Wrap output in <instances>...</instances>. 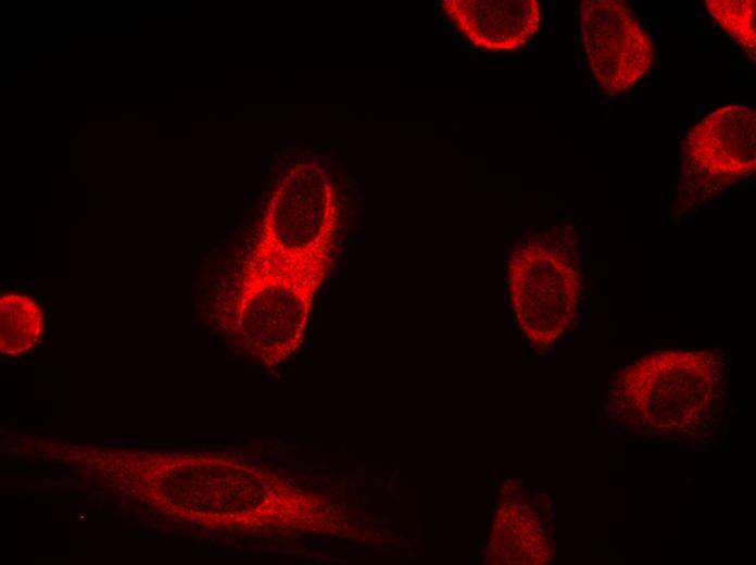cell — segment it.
Wrapping results in <instances>:
<instances>
[{"instance_id":"obj_3","label":"cell","mask_w":756,"mask_h":565,"mask_svg":"<svg viewBox=\"0 0 756 565\" xmlns=\"http://www.w3.org/2000/svg\"><path fill=\"white\" fill-rule=\"evenodd\" d=\"M684 152L691 170L703 178L724 180L754 173L755 111L742 105L714 111L690 130Z\"/></svg>"},{"instance_id":"obj_6","label":"cell","mask_w":756,"mask_h":565,"mask_svg":"<svg viewBox=\"0 0 756 565\" xmlns=\"http://www.w3.org/2000/svg\"><path fill=\"white\" fill-rule=\"evenodd\" d=\"M714 20L755 59V0H707Z\"/></svg>"},{"instance_id":"obj_1","label":"cell","mask_w":756,"mask_h":565,"mask_svg":"<svg viewBox=\"0 0 756 565\" xmlns=\"http://www.w3.org/2000/svg\"><path fill=\"white\" fill-rule=\"evenodd\" d=\"M508 297L516 319L538 346H549L579 312L582 273L572 229L547 230L522 239L507 266Z\"/></svg>"},{"instance_id":"obj_4","label":"cell","mask_w":756,"mask_h":565,"mask_svg":"<svg viewBox=\"0 0 756 565\" xmlns=\"http://www.w3.org/2000/svg\"><path fill=\"white\" fill-rule=\"evenodd\" d=\"M442 8L477 47L507 51L525 45L539 28L536 0H445Z\"/></svg>"},{"instance_id":"obj_7","label":"cell","mask_w":756,"mask_h":565,"mask_svg":"<svg viewBox=\"0 0 756 565\" xmlns=\"http://www.w3.org/2000/svg\"><path fill=\"white\" fill-rule=\"evenodd\" d=\"M302 187H303L302 184H301V183H298L297 185H293V186H292V189H293L294 191L298 192V191H300V190L302 189Z\"/></svg>"},{"instance_id":"obj_10","label":"cell","mask_w":756,"mask_h":565,"mask_svg":"<svg viewBox=\"0 0 756 565\" xmlns=\"http://www.w3.org/2000/svg\"><path fill=\"white\" fill-rule=\"evenodd\" d=\"M243 194H244V198H245V199L249 198V197H251V192H250V191L244 192Z\"/></svg>"},{"instance_id":"obj_5","label":"cell","mask_w":756,"mask_h":565,"mask_svg":"<svg viewBox=\"0 0 756 565\" xmlns=\"http://www.w3.org/2000/svg\"><path fill=\"white\" fill-rule=\"evenodd\" d=\"M42 313L28 296L5 292L0 298V350L10 356L33 348L42 332Z\"/></svg>"},{"instance_id":"obj_8","label":"cell","mask_w":756,"mask_h":565,"mask_svg":"<svg viewBox=\"0 0 756 565\" xmlns=\"http://www.w3.org/2000/svg\"><path fill=\"white\" fill-rule=\"evenodd\" d=\"M266 194H267V192H266V191H263L262 194H261V197H259V200H260V201H265Z\"/></svg>"},{"instance_id":"obj_2","label":"cell","mask_w":756,"mask_h":565,"mask_svg":"<svg viewBox=\"0 0 756 565\" xmlns=\"http://www.w3.org/2000/svg\"><path fill=\"white\" fill-rule=\"evenodd\" d=\"M579 16L589 66L602 88L625 91L648 72L653 42L625 2L583 0Z\"/></svg>"},{"instance_id":"obj_9","label":"cell","mask_w":756,"mask_h":565,"mask_svg":"<svg viewBox=\"0 0 756 565\" xmlns=\"http://www.w3.org/2000/svg\"><path fill=\"white\" fill-rule=\"evenodd\" d=\"M294 151H295V148H293V147L287 148V152H289V153L294 152Z\"/></svg>"}]
</instances>
